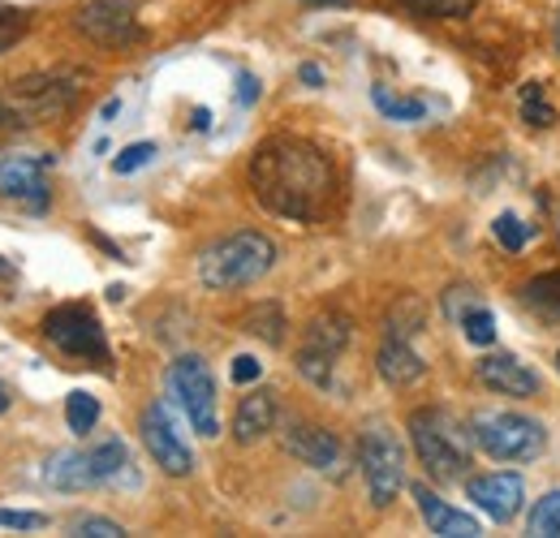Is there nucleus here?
I'll use <instances>...</instances> for the list:
<instances>
[{
	"label": "nucleus",
	"instance_id": "obj_14",
	"mask_svg": "<svg viewBox=\"0 0 560 538\" xmlns=\"http://www.w3.org/2000/svg\"><path fill=\"white\" fill-rule=\"evenodd\" d=\"M410 337H415L410 328L388 324V337H384L380 353H375V371L393 388H410V384H419L422 375H427V362L419 358V349L410 344Z\"/></svg>",
	"mask_w": 560,
	"mask_h": 538
},
{
	"label": "nucleus",
	"instance_id": "obj_29",
	"mask_svg": "<svg viewBox=\"0 0 560 538\" xmlns=\"http://www.w3.org/2000/svg\"><path fill=\"white\" fill-rule=\"evenodd\" d=\"M462 332L470 344H491L495 340V319H491L488 306H470L466 315H462Z\"/></svg>",
	"mask_w": 560,
	"mask_h": 538
},
{
	"label": "nucleus",
	"instance_id": "obj_37",
	"mask_svg": "<svg viewBox=\"0 0 560 538\" xmlns=\"http://www.w3.org/2000/svg\"><path fill=\"white\" fill-rule=\"evenodd\" d=\"M190 126H195V130H208V126H211V113H208V108H195V117H190Z\"/></svg>",
	"mask_w": 560,
	"mask_h": 538
},
{
	"label": "nucleus",
	"instance_id": "obj_35",
	"mask_svg": "<svg viewBox=\"0 0 560 538\" xmlns=\"http://www.w3.org/2000/svg\"><path fill=\"white\" fill-rule=\"evenodd\" d=\"M298 78H302L306 86H324V69L319 66H302L298 69Z\"/></svg>",
	"mask_w": 560,
	"mask_h": 538
},
{
	"label": "nucleus",
	"instance_id": "obj_4",
	"mask_svg": "<svg viewBox=\"0 0 560 538\" xmlns=\"http://www.w3.org/2000/svg\"><path fill=\"white\" fill-rule=\"evenodd\" d=\"M410 440H415V453H419L422 470L431 473L435 482H462L470 473L475 435L448 409H435V405L415 409L410 413Z\"/></svg>",
	"mask_w": 560,
	"mask_h": 538
},
{
	"label": "nucleus",
	"instance_id": "obj_38",
	"mask_svg": "<svg viewBox=\"0 0 560 538\" xmlns=\"http://www.w3.org/2000/svg\"><path fill=\"white\" fill-rule=\"evenodd\" d=\"M9 409V388H4V379H0V413Z\"/></svg>",
	"mask_w": 560,
	"mask_h": 538
},
{
	"label": "nucleus",
	"instance_id": "obj_6",
	"mask_svg": "<svg viewBox=\"0 0 560 538\" xmlns=\"http://www.w3.org/2000/svg\"><path fill=\"white\" fill-rule=\"evenodd\" d=\"M350 319L346 315H315L311 324H306V332H302V344H298V371H302V379L306 384H315V388H324V393H332L337 388V362H341V353L350 349Z\"/></svg>",
	"mask_w": 560,
	"mask_h": 538
},
{
	"label": "nucleus",
	"instance_id": "obj_2",
	"mask_svg": "<svg viewBox=\"0 0 560 538\" xmlns=\"http://www.w3.org/2000/svg\"><path fill=\"white\" fill-rule=\"evenodd\" d=\"M82 95V73L48 69V73H22L0 86V134L31 130L44 121L66 117Z\"/></svg>",
	"mask_w": 560,
	"mask_h": 538
},
{
	"label": "nucleus",
	"instance_id": "obj_39",
	"mask_svg": "<svg viewBox=\"0 0 560 538\" xmlns=\"http://www.w3.org/2000/svg\"><path fill=\"white\" fill-rule=\"evenodd\" d=\"M302 4H350V0H302Z\"/></svg>",
	"mask_w": 560,
	"mask_h": 538
},
{
	"label": "nucleus",
	"instance_id": "obj_28",
	"mask_svg": "<svg viewBox=\"0 0 560 538\" xmlns=\"http://www.w3.org/2000/svg\"><path fill=\"white\" fill-rule=\"evenodd\" d=\"M155 160V142H130V147H121L117 155H113V173L117 177H130V173H139Z\"/></svg>",
	"mask_w": 560,
	"mask_h": 538
},
{
	"label": "nucleus",
	"instance_id": "obj_22",
	"mask_svg": "<svg viewBox=\"0 0 560 538\" xmlns=\"http://www.w3.org/2000/svg\"><path fill=\"white\" fill-rule=\"evenodd\" d=\"M66 422H70L73 435H91L95 426H100V401L91 397V393H70L66 397Z\"/></svg>",
	"mask_w": 560,
	"mask_h": 538
},
{
	"label": "nucleus",
	"instance_id": "obj_20",
	"mask_svg": "<svg viewBox=\"0 0 560 538\" xmlns=\"http://www.w3.org/2000/svg\"><path fill=\"white\" fill-rule=\"evenodd\" d=\"M371 100H375V108L388 117V121H397V126H415L427 117V100H410V95H393L388 86H371Z\"/></svg>",
	"mask_w": 560,
	"mask_h": 538
},
{
	"label": "nucleus",
	"instance_id": "obj_7",
	"mask_svg": "<svg viewBox=\"0 0 560 538\" xmlns=\"http://www.w3.org/2000/svg\"><path fill=\"white\" fill-rule=\"evenodd\" d=\"M168 397L182 405L186 422H190L203 440H215V435H220L215 379H211V366L199 353H182V358L168 366Z\"/></svg>",
	"mask_w": 560,
	"mask_h": 538
},
{
	"label": "nucleus",
	"instance_id": "obj_21",
	"mask_svg": "<svg viewBox=\"0 0 560 538\" xmlns=\"http://www.w3.org/2000/svg\"><path fill=\"white\" fill-rule=\"evenodd\" d=\"M522 302L535 306V311H544V315H552V319H560V271H544V276L526 280L522 284Z\"/></svg>",
	"mask_w": 560,
	"mask_h": 538
},
{
	"label": "nucleus",
	"instance_id": "obj_17",
	"mask_svg": "<svg viewBox=\"0 0 560 538\" xmlns=\"http://www.w3.org/2000/svg\"><path fill=\"white\" fill-rule=\"evenodd\" d=\"M415 500H419V513L422 522H427V530L440 538H479V522L470 517V513H462V508H453V504H444L431 487H415Z\"/></svg>",
	"mask_w": 560,
	"mask_h": 538
},
{
	"label": "nucleus",
	"instance_id": "obj_31",
	"mask_svg": "<svg viewBox=\"0 0 560 538\" xmlns=\"http://www.w3.org/2000/svg\"><path fill=\"white\" fill-rule=\"evenodd\" d=\"M70 535H78V538H121L126 530H121L117 522H108V517H73Z\"/></svg>",
	"mask_w": 560,
	"mask_h": 538
},
{
	"label": "nucleus",
	"instance_id": "obj_15",
	"mask_svg": "<svg viewBox=\"0 0 560 538\" xmlns=\"http://www.w3.org/2000/svg\"><path fill=\"white\" fill-rule=\"evenodd\" d=\"M284 453L298 457L302 466L311 470H337L341 466V444L328 426H315V422H289L284 426Z\"/></svg>",
	"mask_w": 560,
	"mask_h": 538
},
{
	"label": "nucleus",
	"instance_id": "obj_32",
	"mask_svg": "<svg viewBox=\"0 0 560 538\" xmlns=\"http://www.w3.org/2000/svg\"><path fill=\"white\" fill-rule=\"evenodd\" d=\"M48 517L44 513H26V508H0V530H44Z\"/></svg>",
	"mask_w": 560,
	"mask_h": 538
},
{
	"label": "nucleus",
	"instance_id": "obj_25",
	"mask_svg": "<svg viewBox=\"0 0 560 538\" xmlns=\"http://www.w3.org/2000/svg\"><path fill=\"white\" fill-rule=\"evenodd\" d=\"M522 121H526V126H539V130L557 126V108L544 100V86H539V82H526V86H522Z\"/></svg>",
	"mask_w": 560,
	"mask_h": 538
},
{
	"label": "nucleus",
	"instance_id": "obj_41",
	"mask_svg": "<svg viewBox=\"0 0 560 538\" xmlns=\"http://www.w3.org/2000/svg\"><path fill=\"white\" fill-rule=\"evenodd\" d=\"M557 362H560V358H557Z\"/></svg>",
	"mask_w": 560,
	"mask_h": 538
},
{
	"label": "nucleus",
	"instance_id": "obj_18",
	"mask_svg": "<svg viewBox=\"0 0 560 538\" xmlns=\"http://www.w3.org/2000/svg\"><path fill=\"white\" fill-rule=\"evenodd\" d=\"M272 426H277V393L255 388L250 397L237 401V413H233V440H237V444H255V440H264Z\"/></svg>",
	"mask_w": 560,
	"mask_h": 538
},
{
	"label": "nucleus",
	"instance_id": "obj_27",
	"mask_svg": "<svg viewBox=\"0 0 560 538\" xmlns=\"http://www.w3.org/2000/svg\"><path fill=\"white\" fill-rule=\"evenodd\" d=\"M491 233H495V242L504 246V250H522L526 242H530V224H522L513 211H504V215H495V224H491Z\"/></svg>",
	"mask_w": 560,
	"mask_h": 538
},
{
	"label": "nucleus",
	"instance_id": "obj_1",
	"mask_svg": "<svg viewBox=\"0 0 560 538\" xmlns=\"http://www.w3.org/2000/svg\"><path fill=\"white\" fill-rule=\"evenodd\" d=\"M250 190L255 199L264 202L272 215L280 220H293V224H315L337 190V173H332V160L306 142V138L277 134L268 142L255 147L250 155Z\"/></svg>",
	"mask_w": 560,
	"mask_h": 538
},
{
	"label": "nucleus",
	"instance_id": "obj_36",
	"mask_svg": "<svg viewBox=\"0 0 560 538\" xmlns=\"http://www.w3.org/2000/svg\"><path fill=\"white\" fill-rule=\"evenodd\" d=\"M121 113V100H104V108H100V121H113Z\"/></svg>",
	"mask_w": 560,
	"mask_h": 538
},
{
	"label": "nucleus",
	"instance_id": "obj_8",
	"mask_svg": "<svg viewBox=\"0 0 560 538\" xmlns=\"http://www.w3.org/2000/svg\"><path fill=\"white\" fill-rule=\"evenodd\" d=\"M358 461H362V478H366L371 504L375 508H388L401 495V487H406V448H401V440L388 426L375 422V426L362 431Z\"/></svg>",
	"mask_w": 560,
	"mask_h": 538
},
{
	"label": "nucleus",
	"instance_id": "obj_33",
	"mask_svg": "<svg viewBox=\"0 0 560 538\" xmlns=\"http://www.w3.org/2000/svg\"><path fill=\"white\" fill-rule=\"evenodd\" d=\"M229 375H233V384H242V388H246V384H255V379L264 375V362H259L255 353H237Z\"/></svg>",
	"mask_w": 560,
	"mask_h": 538
},
{
	"label": "nucleus",
	"instance_id": "obj_30",
	"mask_svg": "<svg viewBox=\"0 0 560 538\" xmlns=\"http://www.w3.org/2000/svg\"><path fill=\"white\" fill-rule=\"evenodd\" d=\"M26 26H31V17H26V9H13V4H0V57L26 35Z\"/></svg>",
	"mask_w": 560,
	"mask_h": 538
},
{
	"label": "nucleus",
	"instance_id": "obj_40",
	"mask_svg": "<svg viewBox=\"0 0 560 538\" xmlns=\"http://www.w3.org/2000/svg\"><path fill=\"white\" fill-rule=\"evenodd\" d=\"M557 48H560V22H557Z\"/></svg>",
	"mask_w": 560,
	"mask_h": 538
},
{
	"label": "nucleus",
	"instance_id": "obj_16",
	"mask_svg": "<svg viewBox=\"0 0 560 538\" xmlns=\"http://www.w3.org/2000/svg\"><path fill=\"white\" fill-rule=\"evenodd\" d=\"M475 371H479L483 388L500 393V397H517V401H526V397L539 393V375H535L526 362H517L513 353H488Z\"/></svg>",
	"mask_w": 560,
	"mask_h": 538
},
{
	"label": "nucleus",
	"instance_id": "obj_10",
	"mask_svg": "<svg viewBox=\"0 0 560 538\" xmlns=\"http://www.w3.org/2000/svg\"><path fill=\"white\" fill-rule=\"evenodd\" d=\"M57 164V155H0V199L31 211V215H44L52 190H48V168Z\"/></svg>",
	"mask_w": 560,
	"mask_h": 538
},
{
	"label": "nucleus",
	"instance_id": "obj_24",
	"mask_svg": "<svg viewBox=\"0 0 560 538\" xmlns=\"http://www.w3.org/2000/svg\"><path fill=\"white\" fill-rule=\"evenodd\" d=\"M397 4L410 9L415 17H444V22H453V17H470L479 0H397Z\"/></svg>",
	"mask_w": 560,
	"mask_h": 538
},
{
	"label": "nucleus",
	"instance_id": "obj_13",
	"mask_svg": "<svg viewBox=\"0 0 560 538\" xmlns=\"http://www.w3.org/2000/svg\"><path fill=\"white\" fill-rule=\"evenodd\" d=\"M466 495H470V504L479 513H488L491 522L509 526L526 504V482L517 473H483V478L466 482Z\"/></svg>",
	"mask_w": 560,
	"mask_h": 538
},
{
	"label": "nucleus",
	"instance_id": "obj_5",
	"mask_svg": "<svg viewBox=\"0 0 560 538\" xmlns=\"http://www.w3.org/2000/svg\"><path fill=\"white\" fill-rule=\"evenodd\" d=\"M475 444L488 453L491 461H535L548 448V431L539 418L526 413H504V409H483L470 418Z\"/></svg>",
	"mask_w": 560,
	"mask_h": 538
},
{
	"label": "nucleus",
	"instance_id": "obj_26",
	"mask_svg": "<svg viewBox=\"0 0 560 538\" xmlns=\"http://www.w3.org/2000/svg\"><path fill=\"white\" fill-rule=\"evenodd\" d=\"M530 535H539V538L560 535V491L539 495V504L530 508Z\"/></svg>",
	"mask_w": 560,
	"mask_h": 538
},
{
	"label": "nucleus",
	"instance_id": "obj_19",
	"mask_svg": "<svg viewBox=\"0 0 560 538\" xmlns=\"http://www.w3.org/2000/svg\"><path fill=\"white\" fill-rule=\"evenodd\" d=\"M44 482L57 487V491H91V487H104L95 461H91V448H66L57 453L48 466H44Z\"/></svg>",
	"mask_w": 560,
	"mask_h": 538
},
{
	"label": "nucleus",
	"instance_id": "obj_34",
	"mask_svg": "<svg viewBox=\"0 0 560 538\" xmlns=\"http://www.w3.org/2000/svg\"><path fill=\"white\" fill-rule=\"evenodd\" d=\"M255 100H259V78L242 69V73H237V104H242V108H250Z\"/></svg>",
	"mask_w": 560,
	"mask_h": 538
},
{
	"label": "nucleus",
	"instance_id": "obj_3",
	"mask_svg": "<svg viewBox=\"0 0 560 538\" xmlns=\"http://www.w3.org/2000/svg\"><path fill=\"white\" fill-rule=\"evenodd\" d=\"M277 268V242L268 233L255 229H237L220 242H211L208 250L199 255V284L211 293H229V289H246L255 280H264L268 271Z\"/></svg>",
	"mask_w": 560,
	"mask_h": 538
},
{
	"label": "nucleus",
	"instance_id": "obj_12",
	"mask_svg": "<svg viewBox=\"0 0 560 538\" xmlns=\"http://www.w3.org/2000/svg\"><path fill=\"white\" fill-rule=\"evenodd\" d=\"M139 431H142L147 453H151V461H155L164 473L186 478V473L195 470V453H190L186 435L177 431V422H173V413H168V405L164 401H151L147 409H142Z\"/></svg>",
	"mask_w": 560,
	"mask_h": 538
},
{
	"label": "nucleus",
	"instance_id": "obj_23",
	"mask_svg": "<svg viewBox=\"0 0 560 538\" xmlns=\"http://www.w3.org/2000/svg\"><path fill=\"white\" fill-rule=\"evenodd\" d=\"M246 332L259 340H268V344H280V340H284V315H280L277 302L255 306V311L246 315Z\"/></svg>",
	"mask_w": 560,
	"mask_h": 538
},
{
	"label": "nucleus",
	"instance_id": "obj_9",
	"mask_svg": "<svg viewBox=\"0 0 560 538\" xmlns=\"http://www.w3.org/2000/svg\"><path fill=\"white\" fill-rule=\"evenodd\" d=\"M44 337L52 340L61 353H70L78 362H100L108 366V337H104V324L100 315L86 306V302H66L57 311L44 315Z\"/></svg>",
	"mask_w": 560,
	"mask_h": 538
},
{
	"label": "nucleus",
	"instance_id": "obj_11",
	"mask_svg": "<svg viewBox=\"0 0 560 538\" xmlns=\"http://www.w3.org/2000/svg\"><path fill=\"white\" fill-rule=\"evenodd\" d=\"M78 35H86L100 48H126L142 35L139 26V0H86L73 13Z\"/></svg>",
	"mask_w": 560,
	"mask_h": 538
}]
</instances>
